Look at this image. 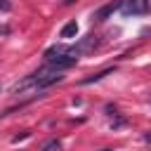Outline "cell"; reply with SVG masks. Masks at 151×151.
<instances>
[{
  "label": "cell",
  "mask_w": 151,
  "mask_h": 151,
  "mask_svg": "<svg viewBox=\"0 0 151 151\" xmlns=\"http://www.w3.org/2000/svg\"><path fill=\"white\" fill-rule=\"evenodd\" d=\"M109 73H113V66H106V68H101V71H97V73H92V76H87V78H83V80H80V85L97 83V80H101V78H104V76H109Z\"/></svg>",
  "instance_id": "6"
},
{
  "label": "cell",
  "mask_w": 151,
  "mask_h": 151,
  "mask_svg": "<svg viewBox=\"0 0 151 151\" xmlns=\"http://www.w3.org/2000/svg\"><path fill=\"white\" fill-rule=\"evenodd\" d=\"M26 137H31V132H28V130H24L21 134H14V137H12V142L17 144V142H21V139H26Z\"/></svg>",
  "instance_id": "9"
},
{
  "label": "cell",
  "mask_w": 151,
  "mask_h": 151,
  "mask_svg": "<svg viewBox=\"0 0 151 151\" xmlns=\"http://www.w3.org/2000/svg\"><path fill=\"white\" fill-rule=\"evenodd\" d=\"M144 139H146V142H151V132H149V134H146V137H144Z\"/></svg>",
  "instance_id": "11"
},
{
  "label": "cell",
  "mask_w": 151,
  "mask_h": 151,
  "mask_svg": "<svg viewBox=\"0 0 151 151\" xmlns=\"http://www.w3.org/2000/svg\"><path fill=\"white\" fill-rule=\"evenodd\" d=\"M40 151H61V142H59V139H47V142L40 146Z\"/></svg>",
  "instance_id": "8"
},
{
  "label": "cell",
  "mask_w": 151,
  "mask_h": 151,
  "mask_svg": "<svg viewBox=\"0 0 151 151\" xmlns=\"http://www.w3.org/2000/svg\"><path fill=\"white\" fill-rule=\"evenodd\" d=\"M97 45H99V35H87V38H80L76 45L66 47V52H68V54H73V57H80V54H87V52H92Z\"/></svg>",
  "instance_id": "4"
},
{
  "label": "cell",
  "mask_w": 151,
  "mask_h": 151,
  "mask_svg": "<svg viewBox=\"0 0 151 151\" xmlns=\"http://www.w3.org/2000/svg\"><path fill=\"white\" fill-rule=\"evenodd\" d=\"M45 59H47V64H50L52 68H59V71L71 68V66H76V61H78V57H73V54L66 52V45H52V47L45 52Z\"/></svg>",
  "instance_id": "2"
},
{
  "label": "cell",
  "mask_w": 151,
  "mask_h": 151,
  "mask_svg": "<svg viewBox=\"0 0 151 151\" xmlns=\"http://www.w3.org/2000/svg\"><path fill=\"white\" fill-rule=\"evenodd\" d=\"M120 5H123V0H116V2H109V5L99 7V9L94 12V21H106L113 12H118V9H120Z\"/></svg>",
  "instance_id": "5"
},
{
  "label": "cell",
  "mask_w": 151,
  "mask_h": 151,
  "mask_svg": "<svg viewBox=\"0 0 151 151\" xmlns=\"http://www.w3.org/2000/svg\"><path fill=\"white\" fill-rule=\"evenodd\" d=\"M76 33H78V24H76V21H68V24L61 28V33H59V35H61V38H73Z\"/></svg>",
  "instance_id": "7"
},
{
  "label": "cell",
  "mask_w": 151,
  "mask_h": 151,
  "mask_svg": "<svg viewBox=\"0 0 151 151\" xmlns=\"http://www.w3.org/2000/svg\"><path fill=\"white\" fill-rule=\"evenodd\" d=\"M7 33H9V28L7 26H0V35H7Z\"/></svg>",
  "instance_id": "10"
},
{
  "label": "cell",
  "mask_w": 151,
  "mask_h": 151,
  "mask_svg": "<svg viewBox=\"0 0 151 151\" xmlns=\"http://www.w3.org/2000/svg\"><path fill=\"white\" fill-rule=\"evenodd\" d=\"M64 80V76H61V71L59 68H52L50 64L47 66H42V68H38L35 73H31V76H26L24 80H19L14 87H12V94H21V92H26L28 87H33V90H38V92H42V90H47L50 85H54V83H61Z\"/></svg>",
  "instance_id": "1"
},
{
  "label": "cell",
  "mask_w": 151,
  "mask_h": 151,
  "mask_svg": "<svg viewBox=\"0 0 151 151\" xmlns=\"http://www.w3.org/2000/svg\"><path fill=\"white\" fill-rule=\"evenodd\" d=\"M120 12L125 17H142L151 12V0H123Z\"/></svg>",
  "instance_id": "3"
},
{
  "label": "cell",
  "mask_w": 151,
  "mask_h": 151,
  "mask_svg": "<svg viewBox=\"0 0 151 151\" xmlns=\"http://www.w3.org/2000/svg\"><path fill=\"white\" fill-rule=\"evenodd\" d=\"M104 151H109V149H104Z\"/></svg>",
  "instance_id": "12"
}]
</instances>
